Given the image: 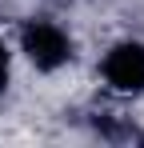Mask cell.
I'll return each instance as SVG.
<instances>
[{"mask_svg":"<svg viewBox=\"0 0 144 148\" xmlns=\"http://www.w3.org/2000/svg\"><path fill=\"white\" fill-rule=\"evenodd\" d=\"M100 76L112 92H128V96L144 92V44L140 40H116L100 60Z\"/></svg>","mask_w":144,"mask_h":148,"instance_id":"obj_2","label":"cell"},{"mask_svg":"<svg viewBox=\"0 0 144 148\" xmlns=\"http://www.w3.org/2000/svg\"><path fill=\"white\" fill-rule=\"evenodd\" d=\"M20 52L28 56L32 68H40V72H60L64 64H72L76 44H72V36L56 24V20L36 16V20H24V28H20Z\"/></svg>","mask_w":144,"mask_h":148,"instance_id":"obj_1","label":"cell"},{"mask_svg":"<svg viewBox=\"0 0 144 148\" xmlns=\"http://www.w3.org/2000/svg\"><path fill=\"white\" fill-rule=\"evenodd\" d=\"M8 80H12V52H8V44L0 40V96H4Z\"/></svg>","mask_w":144,"mask_h":148,"instance_id":"obj_3","label":"cell"}]
</instances>
